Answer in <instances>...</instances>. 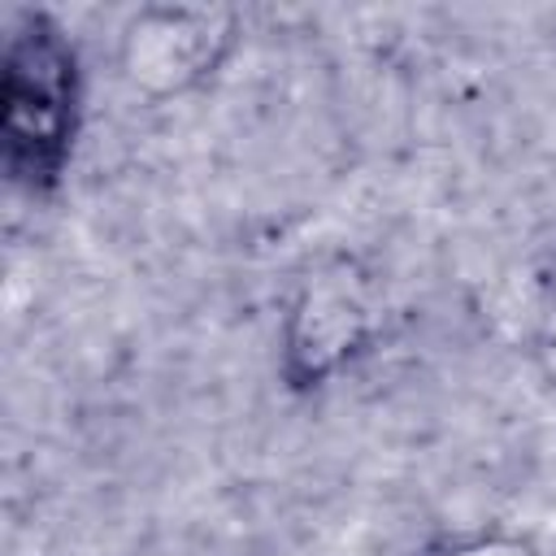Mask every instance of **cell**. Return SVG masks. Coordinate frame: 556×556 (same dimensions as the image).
Here are the masks:
<instances>
[{
    "mask_svg": "<svg viewBox=\"0 0 556 556\" xmlns=\"http://www.w3.org/2000/svg\"><path fill=\"white\" fill-rule=\"evenodd\" d=\"M83 130V61L65 26L43 9L9 22L0 70L4 174L26 195L61 187Z\"/></svg>",
    "mask_w": 556,
    "mask_h": 556,
    "instance_id": "cell-1",
    "label": "cell"
},
{
    "mask_svg": "<svg viewBox=\"0 0 556 556\" xmlns=\"http://www.w3.org/2000/svg\"><path fill=\"white\" fill-rule=\"evenodd\" d=\"M239 22L230 9L152 4L122 30V74L135 91L165 100L195 91L230 56Z\"/></svg>",
    "mask_w": 556,
    "mask_h": 556,
    "instance_id": "cell-2",
    "label": "cell"
},
{
    "mask_svg": "<svg viewBox=\"0 0 556 556\" xmlns=\"http://www.w3.org/2000/svg\"><path fill=\"white\" fill-rule=\"evenodd\" d=\"M374 334V300L365 278L348 265H330L304 278L282 326V374L291 387H321Z\"/></svg>",
    "mask_w": 556,
    "mask_h": 556,
    "instance_id": "cell-3",
    "label": "cell"
}]
</instances>
